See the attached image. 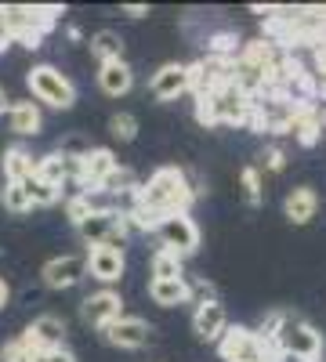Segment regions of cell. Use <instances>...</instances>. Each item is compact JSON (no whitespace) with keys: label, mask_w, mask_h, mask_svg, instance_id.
<instances>
[{"label":"cell","mask_w":326,"mask_h":362,"mask_svg":"<svg viewBox=\"0 0 326 362\" xmlns=\"http://www.w3.org/2000/svg\"><path fill=\"white\" fill-rule=\"evenodd\" d=\"M315 210H319V196H315V189H308V185L290 189L286 199H283V214H286L290 225H308V221L315 218Z\"/></svg>","instance_id":"cell-17"},{"label":"cell","mask_w":326,"mask_h":362,"mask_svg":"<svg viewBox=\"0 0 326 362\" xmlns=\"http://www.w3.org/2000/svg\"><path fill=\"white\" fill-rule=\"evenodd\" d=\"M91 210H98V203L91 199V192H76V196L66 203V214H69V221H73V225H80L87 214H91Z\"/></svg>","instance_id":"cell-31"},{"label":"cell","mask_w":326,"mask_h":362,"mask_svg":"<svg viewBox=\"0 0 326 362\" xmlns=\"http://www.w3.org/2000/svg\"><path fill=\"white\" fill-rule=\"evenodd\" d=\"M66 334H69L66 319L47 312V315H37L33 322H29V326L22 329V341H25L29 348H33V351H40V348H62Z\"/></svg>","instance_id":"cell-14"},{"label":"cell","mask_w":326,"mask_h":362,"mask_svg":"<svg viewBox=\"0 0 326 362\" xmlns=\"http://www.w3.org/2000/svg\"><path fill=\"white\" fill-rule=\"evenodd\" d=\"M182 257L170 250H156L153 254V279H182Z\"/></svg>","instance_id":"cell-28"},{"label":"cell","mask_w":326,"mask_h":362,"mask_svg":"<svg viewBox=\"0 0 326 362\" xmlns=\"http://www.w3.org/2000/svg\"><path fill=\"white\" fill-rule=\"evenodd\" d=\"M87 272L98 279V283H120L124 279V272H127V261H124V250H116V247H95V250H87Z\"/></svg>","instance_id":"cell-16"},{"label":"cell","mask_w":326,"mask_h":362,"mask_svg":"<svg viewBox=\"0 0 326 362\" xmlns=\"http://www.w3.org/2000/svg\"><path fill=\"white\" fill-rule=\"evenodd\" d=\"M98 87L105 90L109 98H120V95H127V90L134 87V73H131V66L124 62H105V66H98Z\"/></svg>","instance_id":"cell-19"},{"label":"cell","mask_w":326,"mask_h":362,"mask_svg":"<svg viewBox=\"0 0 326 362\" xmlns=\"http://www.w3.org/2000/svg\"><path fill=\"white\" fill-rule=\"evenodd\" d=\"M33 167H37V160H33L29 148H22V145L4 148V181H25V177H33Z\"/></svg>","instance_id":"cell-25"},{"label":"cell","mask_w":326,"mask_h":362,"mask_svg":"<svg viewBox=\"0 0 326 362\" xmlns=\"http://www.w3.org/2000/svg\"><path fill=\"white\" fill-rule=\"evenodd\" d=\"M62 15L58 8H33V4H11L4 8V25H8V33L11 40H18L22 47L29 51H37L40 40L47 37V29L54 25V18Z\"/></svg>","instance_id":"cell-4"},{"label":"cell","mask_w":326,"mask_h":362,"mask_svg":"<svg viewBox=\"0 0 326 362\" xmlns=\"http://www.w3.org/2000/svg\"><path fill=\"white\" fill-rule=\"evenodd\" d=\"M286 134H293L301 145H315L319 134H322V119H319V109L315 105H298L286 119Z\"/></svg>","instance_id":"cell-18"},{"label":"cell","mask_w":326,"mask_h":362,"mask_svg":"<svg viewBox=\"0 0 326 362\" xmlns=\"http://www.w3.org/2000/svg\"><path fill=\"white\" fill-rule=\"evenodd\" d=\"M0 362H33V348H29L22 337H15L11 344L0 348Z\"/></svg>","instance_id":"cell-32"},{"label":"cell","mask_w":326,"mask_h":362,"mask_svg":"<svg viewBox=\"0 0 326 362\" xmlns=\"http://www.w3.org/2000/svg\"><path fill=\"white\" fill-rule=\"evenodd\" d=\"M109 134L120 141H134L138 138V119L131 112H112L109 116Z\"/></svg>","instance_id":"cell-30"},{"label":"cell","mask_w":326,"mask_h":362,"mask_svg":"<svg viewBox=\"0 0 326 362\" xmlns=\"http://www.w3.org/2000/svg\"><path fill=\"white\" fill-rule=\"evenodd\" d=\"M91 54L98 58V66L120 62L124 58V37L116 33V29H98V33L91 37Z\"/></svg>","instance_id":"cell-24"},{"label":"cell","mask_w":326,"mask_h":362,"mask_svg":"<svg viewBox=\"0 0 326 362\" xmlns=\"http://www.w3.org/2000/svg\"><path fill=\"white\" fill-rule=\"evenodd\" d=\"M192 329L196 337L206 341V344H218L221 334L228 329V312L218 297H206V300H196V312H192Z\"/></svg>","instance_id":"cell-10"},{"label":"cell","mask_w":326,"mask_h":362,"mask_svg":"<svg viewBox=\"0 0 326 362\" xmlns=\"http://www.w3.org/2000/svg\"><path fill=\"white\" fill-rule=\"evenodd\" d=\"M15 40H11V33H8V25H4V8H0V51H8Z\"/></svg>","instance_id":"cell-35"},{"label":"cell","mask_w":326,"mask_h":362,"mask_svg":"<svg viewBox=\"0 0 326 362\" xmlns=\"http://www.w3.org/2000/svg\"><path fill=\"white\" fill-rule=\"evenodd\" d=\"M149 297L160 308H177V305H185V300H192L185 276L182 279H149Z\"/></svg>","instance_id":"cell-22"},{"label":"cell","mask_w":326,"mask_h":362,"mask_svg":"<svg viewBox=\"0 0 326 362\" xmlns=\"http://www.w3.org/2000/svg\"><path fill=\"white\" fill-rule=\"evenodd\" d=\"M22 185H25V196H29L33 206H54L58 199H62V189L47 185V181H40V177H25Z\"/></svg>","instance_id":"cell-26"},{"label":"cell","mask_w":326,"mask_h":362,"mask_svg":"<svg viewBox=\"0 0 326 362\" xmlns=\"http://www.w3.org/2000/svg\"><path fill=\"white\" fill-rule=\"evenodd\" d=\"M240 189H243V199H247L250 206H261L264 192H261V170H257V167H243V174H240Z\"/></svg>","instance_id":"cell-29"},{"label":"cell","mask_w":326,"mask_h":362,"mask_svg":"<svg viewBox=\"0 0 326 362\" xmlns=\"http://www.w3.org/2000/svg\"><path fill=\"white\" fill-rule=\"evenodd\" d=\"M33 362H76V355L69 348H40L33 351Z\"/></svg>","instance_id":"cell-34"},{"label":"cell","mask_w":326,"mask_h":362,"mask_svg":"<svg viewBox=\"0 0 326 362\" xmlns=\"http://www.w3.org/2000/svg\"><path fill=\"white\" fill-rule=\"evenodd\" d=\"M0 203H4V210H11V214H29V210H33L22 181H4V189H0Z\"/></svg>","instance_id":"cell-27"},{"label":"cell","mask_w":326,"mask_h":362,"mask_svg":"<svg viewBox=\"0 0 326 362\" xmlns=\"http://www.w3.org/2000/svg\"><path fill=\"white\" fill-rule=\"evenodd\" d=\"M73 170H76V163H69L62 153H47V156H40L37 160V167H33V177H40V181H47V185H54V189H62L66 181L73 177Z\"/></svg>","instance_id":"cell-21"},{"label":"cell","mask_w":326,"mask_h":362,"mask_svg":"<svg viewBox=\"0 0 326 362\" xmlns=\"http://www.w3.org/2000/svg\"><path fill=\"white\" fill-rule=\"evenodd\" d=\"M196 192L192 181L182 167H160L145 185H138L134 192V206H141L153 218H167V214H189Z\"/></svg>","instance_id":"cell-1"},{"label":"cell","mask_w":326,"mask_h":362,"mask_svg":"<svg viewBox=\"0 0 326 362\" xmlns=\"http://www.w3.org/2000/svg\"><path fill=\"white\" fill-rule=\"evenodd\" d=\"M8 300H11V286H8V279H0V312L8 308Z\"/></svg>","instance_id":"cell-36"},{"label":"cell","mask_w":326,"mask_h":362,"mask_svg":"<svg viewBox=\"0 0 326 362\" xmlns=\"http://www.w3.org/2000/svg\"><path fill=\"white\" fill-rule=\"evenodd\" d=\"M261 167H264V170H272V174H279V170L286 167V153H283L279 145H269V148L261 153ZM261 167H257V170H261Z\"/></svg>","instance_id":"cell-33"},{"label":"cell","mask_w":326,"mask_h":362,"mask_svg":"<svg viewBox=\"0 0 326 362\" xmlns=\"http://www.w3.org/2000/svg\"><path fill=\"white\" fill-rule=\"evenodd\" d=\"M98 192H105V196H112V199H131V203H134L138 174H134L131 167H120V163H116V170L102 181V189H98Z\"/></svg>","instance_id":"cell-23"},{"label":"cell","mask_w":326,"mask_h":362,"mask_svg":"<svg viewBox=\"0 0 326 362\" xmlns=\"http://www.w3.org/2000/svg\"><path fill=\"white\" fill-rule=\"evenodd\" d=\"M127 232L131 228L124 221V210L120 206H98V210H91V214L76 225V235L83 239L87 250H95V247H116V250H124Z\"/></svg>","instance_id":"cell-5"},{"label":"cell","mask_w":326,"mask_h":362,"mask_svg":"<svg viewBox=\"0 0 326 362\" xmlns=\"http://www.w3.org/2000/svg\"><path fill=\"white\" fill-rule=\"evenodd\" d=\"M272 344L279 358H293V362H322V334L301 315H286L279 319V326L272 329V337L264 341Z\"/></svg>","instance_id":"cell-2"},{"label":"cell","mask_w":326,"mask_h":362,"mask_svg":"<svg viewBox=\"0 0 326 362\" xmlns=\"http://www.w3.org/2000/svg\"><path fill=\"white\" fill-rule=\"evenodd\" d=\"M218 351H221L225 362H279L276 348L264 344L247 326H228L218 341Z\"/></svg>","instance_id":"cell-7"},{"label":"cell","mask_w":326,"mask_h":362,"mask_svg":"<svg viewBox=\"0 0 326 362\" xmlns=\"http://www.w3.org/2000/svg\"><path fill=\"white\" fill-rule=\"evenodd\" d=\"M87 276V257L83 254H62V257H51L40 268V279L47 290H69Z\"/></svg>","instance_id":"cell-9"},{"label":"cell","mask_w":326,"mask_h":362,"mask_svg":"<svg viewBox=\"0 0 326 362\" xmlns=\"http://www.w3.org/2000/svg\"><path fill=\"white\" fill-rule=\"evenodd\" d=\"M25 80H29V90H33L37 102H44L51 109H73L76 87H73V80L62 69H54V66H33Z\"/></svg>","instance_id":"cell-6"},{"label":"cell","mask_w":326,"mask_h":362,"mask_svg":"<svg viewBox=\"0 0 326 362\" xmlns=\"http://www.w3.org/2000/svg\"><path fill=\"white\" fill-rule=\"evenodd\" d=\"M8 105H11V102H8V95H4V87H0V116L8 112Z\"/></svg>","instance_id":"cell-38"},{"label":"cell","mask_w":326,"mask_h":362,"mask_svg":"<svg viewBox=\"0 0 326 362\" xmlns=\"http://www.w3.org/2000/svg\"><path fill=\"white\" fill-rule=\"evenodd\" d=\"M116 170V156H112V148H91L83 160H76V170L73 177L80 181V192H98L102 189V181Z\"/></svg>","instance_id":"cell-12"},{"label":"cell","mask_w":326,"mask_h":362,"mask_svg":"<svg viewBox=\"0 0 326 362\" xmlns=\"http://www.w3.org/2000/svg\"><path fill=\"white\" fill-rule=\"evenodd\" d=\"M8 127H11L18 138L40 134V127H44V116H40L37 102H11V105H8Z\"/></svg>","instance_id":"cell-20"},{"label":"cell","mask_w":326,"mask_h":362,"mask_svg":"<svg viewBox=\"0 0 326 362\" xmlns=\"http://www.w3.org/2000/svg\"><path fill=\"white\" fill-rule=\"evenodd\" d=\"M124 11H127L131 18H145V15H149V8H145V4H127Z\"/></svg>","instance_id":"cell-37"},{"label":"cell","mask_w":326,"mask_h":362,"mask_svg":"<svg viewBox=\"0 0 326 362\" xmlns=\"http://www.w3.org/2000/svg\"><path fill=\"white\" fill-rule=\"evenodd\" d=\"M80 315H83L87 326L105 329L109 322H116V319L124 315V297L116 293V290H98V293H91V297H83Z\"/></svg>","instance_id":"cell-13"},{"label":"cell","mask_w":326,"mask_h":362,"mask_svg":"<svg viewBox=\"0 0 326 362\" xmlns=\"http://www.w3.org/2000/svg\"><path fill=\"white\" fill-rule=\"evenodd\" d=\"M105 341L112 344V348H124V351H138V348H145L149 344V337H153V326L145 322V319H138V315H120L116 322H109L105 329Z\"/></svg>","instance_id":"cell-11"},{"label":"cell","mask_w":326,"mask_h":362,"mask_svg":"<svg viewBox=\"0 0 326 362\" xmlns=\"http://www.w3.org/2000/svg\"><path fill=\"white\" fill-rule=\"evenodd\" d=\"M149 90H153L156 102H174V98L189 95V66H182V62L160 66L149 80Z\"/></svg>","instance_id":"cell-15"},{"label":"cell","mask_w":326,"mask_h":362,"mask_svg":"<svg viewBox=\"0 0 326 362\" xmlns=\"http://www.w3.org/2000/svg\"><path fill=\"white\" fill-rule=\"evenodd\" d=\"M250 109V98L243 95L235 83H225L211 95H196V119L203 127H218V124H243Z\"/></svg>","instance_id":"cell-3"},{"label":"cell","mask_w":326,"mask_h":362,"mask_svg":"<svg viewBox=\"0 0 326 362\" xmlns=\"http://www.w3.org/2000/svg\"><path fill=\"white\" fill-rule=\"evenodd\" d=\"M153 235L160 239V250H170L177 257H189L199 250V225L189 218V214H167V218H156L153 225Z\"/></svg>","instance_id":"cell-8"}]
</instances>
